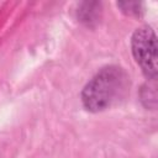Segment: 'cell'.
I'll return each mask as SVG.
<instances>
[{
    "label": "cell",
    "mask_w": 158,
    "mask_h": 158,
    "mask_svg": "<svg viewBox=\"0 0 158 158\" xmlns=\"http://www.w3.org/2000/svg\"><path fill=\"white\" fill-rule=\"evenodd\" d=\"M117 7H120L126 15L131 16H138L143 11L141 2H117Z\"/></svg>",
    "instance_id": "obj_4"
},
{
    "label": "cell",
    "mask_w": 158,
    "mask_h": 158,
    "mask_svg": "<svg viewBox=\"0 0 158 158\" xmlns=\"http://www.w3.org/2000/svg\"><path fill=\"white\" fill-rule=\"evenodd\" d=\"M78 19L81 23L88 27L95 26L101 16V2L98 1H86L78 7Z\"/></svg>",
    "instance_id": "obj_3"
},
{
    "label": "cell",
    "mask_w": 158,
    "mask_h": 158,
    "mask_svg": "<svg viewBox=\"0 0 158 158\" xmlns=\"http://www.w3.org/2000/svg\"><path fill=\"white\" fill-rule=\"evenodd\" d=\"M157 37L149 26L137 28L131 37V51L143 74L149 79L157 78Z\"/></svg>",
    "instance_id": "obj_2"
},
{
    "label": "cell",
    "mask_w": 158,
    "mask_h": 158,
    "mask_svg": "<svg viewBox=\"0 0 158 158\" xmlns=\"http://www.w3.org/2000/svg\"><path fill=\"white\" fill-rule=\"evenodd\" d=\"M127 86V73L118 65H106L83 88V106L90 112L104 111L125 95Z\"/></svg>",
    "instance_id": "obj_1"
}]
</instances>
